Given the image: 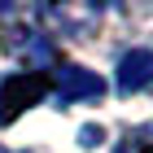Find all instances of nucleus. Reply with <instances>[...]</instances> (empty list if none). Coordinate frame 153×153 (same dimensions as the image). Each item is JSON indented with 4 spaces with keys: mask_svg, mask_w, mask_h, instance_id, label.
<instances>
[{
    "mask_svg": "<svg viewBox=\"0 0 153 153\" xmlns=\"http://www.w3.org/2000/svg\"><path fill=\"white\" fill-rule=\"evenodd\" d=\"M39 22L61 39H83L101 22V0H35Z\"/></svg>",
    "mask_w": 153,
    "mask_h": 153,
    "instance_id": "f257e3e1",
    "label": "nucleus"
},
{
    "mask_svg": "<svg viewBox=\"0 0 153 153\" xmlns=\"http://www.w3.org/2000/svg\"><path fill=\"white\" fill-rule=\"evenodd\" d=\"M48 92H53V83H48V74H39V70L4 74V79H0V127L18 123V114H26L31 105H39Z\"/></svg>",
    "mask_w": 153,
    "mask_h": 153,
    "instance_id": "f03ea898",
    "label": "nucleus"
},
{
    "mask_svg": "<svg viewBox=\"0 0 153 153\" xmlns=\"http://www.w3.org/2000/svg\"><path fill=\"white\" fill-rule=\"evenodd\" d=\"M53 92L66 101V105H74V101H96V96L105 92V83L96 79L92 70H83V66H57V74H53Z\"/></svg>",
    "mask_w": 153,
    "mask_h": 153,
    "instance_id": "7ed1b4c3",
    "label": "nucleus"
},
{
    "mask_svg": "<svg viewBox=\"0 0 153 153\" xmlns=\"http://www.w3.org/2000/svg\"><path fill=\"white\" fill-rule=\"evenodd\" d=\"M118 92L131 96V92H149L153 88V53L149 48H136V53H127V57L118 61Z\"/></svg>",
    "mask_w": 153,
    "mask_h": 153,
    "instance_id": "20e7f679",
    "label": "nucleus"
},
{
    "mask_svg": "<svg viewBox=\"0 0 153 153\" xmlns=\"http://www.w3.org/2000/svg\"><path fill=\"white\" fill-rule=\"evenodd\" d=\"M18 35H26V39H9L13 53L31 57L35 66H48V61H53V44H48V35H35V31H18Z\"/></svg>",
    "mask_w": 153,
    "mask_h": 153,
    "instance_id": "39448f33",
    "label": "nucleus"
},
{
    "mask_svg": "<svg viewBox=\"0 0 153 153\" xmlns=\"http://www.w3.org/2000/svg\"><path fill=\"white\" fill-rule=\"evenodd\" d=\"M114 153H153V123H140V127H131L123 140H118Z\"/></svg>",
    "mask_w": 153,
    "mask_h": 153,
    "instance_id": "423d86ee",
    "label": "nucleus"
},
{
    "mask_svg": "<svg viewBox=\"0 0 153 153\" xmlns=\"http://www.w3.org/2000/svg\"><path fill=\"white\" fill-rule=\"evenodd\" d=\"M96 140H101V127H83L79 131V144H83V149H92Z\"/></svg>",
    "mask_w": 153,
    "mask_h": 153,
    "instance_id": "0eeeda50",
    "label": "nucleus"
},
{
    "mask_svg": "<svg viewBox=\"0 0 153 153\" xmlns=\"http://www.w3.org/2000/svg\"><path fill=\"white\" fill-rule=\"evenodd\" d=\"M13 9V0H0V13H9Z\"/></svg>",
    "mask_w": 153,
    "mask_h": 153,
    "instance_id": "6e6552de",
    "label": "nucleus"
}]
</instances>
